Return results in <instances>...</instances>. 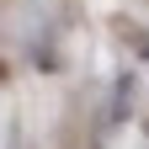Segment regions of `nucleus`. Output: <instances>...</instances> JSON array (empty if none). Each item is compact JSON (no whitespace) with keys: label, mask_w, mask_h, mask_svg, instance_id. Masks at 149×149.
<instances>
[{"label":"nucleus","mask_w":149,"mask_h":149,"mask_svg":"<svg viewBox=\"0 0 149 149\" xmlns=\"http://www.w3.org/2000/svg\"><path fill=\"white\" fill-rule=\"evenodd\" d=\"M133 53H139V59H144V64H149V37H144V32H139V37H133Z\"/></svg>","instance_id":"obj_1"}]
</instances>
